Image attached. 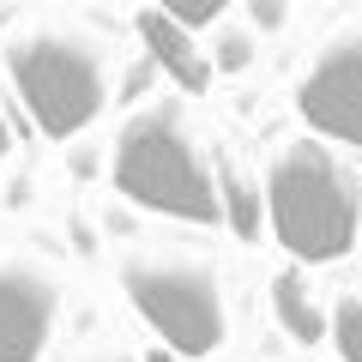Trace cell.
<instances>
[{"label":"cell","mask_w":362,"mask_h":362,"mask_svg":"<svg viewBox=\"0 0 362 362\" xmlns=\"http://www.w3.org/2000/svg\"><path fill=\"white\" fill-rule=\"evenodd\" d=\"M266 218H272V235L284 242V254L308 259V266H326V259H344L356 247L362 187L326 145L302 139L272 163Z\"/></svg>","instance_id":"1"},{"label":"cell","mask_w":362,"mask_h":362,"mask_svg":"<svg viewBox=\"0 0 362 362\" xmlns=\"http://www.w3.org/2000/svg\"><path fill=\"white\" fill-rule=\"evenodd\" d=\"M115 187L145 211H163L181 223H218L223 194L211 175L199 139L187 133L181 109H145L121 127L115 139Z\"/></svg>","instance_id":"2"},{"label":"cell","mask_w":362,"mask_h":362,"mask_svg":"<svg viewBox=\"0 0 362 362\" xmlns=\"http://www.w3.org/2000/svg\"><path fill=\"white\" fill-rule=\"evenodd\" d=\"M6 73H13L37 133L49 139H73L78 127L103 115L109 61L85 30H30L25 42L6 49Z\"/></svg>","instance_id":"3"},{"label":"cell","mask_w":362,"mask_h":362,"mask_svg":"<svg viewBox=\"0 0 362 362\" xmlns=\"http://www.w3.org/2000/svg\"><path fill=\"white\" fill-rule=\"evenodd\" d=\"M121 284H127L133 308L145 314L163 350L175 356H211L223 344V296H218V278L194 259H127L121 272Z\"/></svg>","instance_id":"4"},{"label":"cell","mask_w":362,"mask_h":362,"mask_svg":"<svg viewBox=\"0 0 362 362\" xmlns=\"http://www.w3.org/2000/svg\"><path fill=\"white\" fill-rule=\"evenodd\" d=\"M296 109L314 133L362 151V30L320 49V61L308 66V78L296 90Z\"/></svg>","instance_id":"5"},{"label":"cell","mask_w":362,"mask_h":362,"mask_svg":"<svg viewBox=\"0 0 362 362\" xmlns=\"http://www.w3.org/2000/svg\"><path fill=\"white\" fill-rule=\"evenodd\" d=\"M61 290L42 266L0 259V362H37L49 344Z\"/></svg>","instance_id":"6"},{"label":"cell","mask_w":362,"mask_h":362,"mask_svg":"<svg viewBox=\"0 0 362 362\" xmlns=\"http://www.w3.org/2000/svg\"><path fill=\"white\" fill-rule=\"evenodd\" d=\"M139 42L151 49V61L163 66L181 90H194V97H199V90L211 85L206 49L194 42V30H181L175 18H169V6H145V13H139Z\"/></svg>","instance_id":"7"},{"label":"cell","mask_w":362,"mask_h":362,"mask_svg":"<svg viewBox=\"0 0 362 362\" xmlns=\"http://www.w3.org/2000/svg\"><path fill=\"white\" fill-rule=\"evenodd\" d=\"M272 314H278V326H284L296 344H320L326 338V314H320V302H314V290H308L302 272H278V278H272Z\"/></svg>","instance_id":"8"},{"label":"cell","mask_w":362,"mask_h":362,"mask_svg":"<svg viewBox=\"0 0 362 362\" xmlns=\"http://www.w3.org/2000/svg\"><path fill=\"white\" fill-rule=\"evenodd\" d=\"M218 194H223V218H230V230L235 235H259V194H254V181H247L242 169H223Z\"/></svg>","instance_id":"9"},{"label":"cell","mask_w":362,"mask_h":362,"mask_svg":"<svg viewBox=\"0 0 362 362\" xmlns=\"http://www.w3.org/2000/svg\"><path fill=\"white\" fill-rule=\"evenodd\" d=\"M332 338H338V356L362 362V296H344L332 314Z\"/></svg>","instance_id":"10"},{"label":"cell","mask_w":362,"mask_h":362,"mask_svg":"<svg viewBox=\"0 0 362 362\" xmlns=\"http://www.w3.org/2000/svg\"><path fill=\"white\" fill-rule=\"evenodd\" d=\"M169 18H175L181 30H199V25H218L223 6H218V0H194V6H169Z\"/></svg>","instance_id":"11"},{"label":"cell","mask_w":362,"mask_h":362,"mask_svg":"<svg viewBox=\"0 0 362 362\" xmlns=\"http://www.w3.org/2000/svg\"><path fill=\"white\" fill-rule=\"evenodd\" d=\"M247 61H254V42H247L242 30H235V37H223V42H218V66H230V73H242Z\"/></svg>","instance_id":"12"},{"label":"cell","mask_w":362,"mask_h":362,"mask_svg":"<svg viewBox=\"0 0 362 362\" xmlns=\"http://www.w3.org/2000/svg\"><path fill=\"white\" fill-rule=\"evenodd\" d=\"M254 25H284V6H272V0H259V6H254Z\"/></svg>","instance_id":"13"},{"label":"cell","mask_w":362,"mask_h":362,"mask_svg":"<svg viewBox=\"0 0 362 362\" xmlns=\"http://www.w3.org/2000/svg\"><path fill=\"white\" fill-rule=\"evenodd\" d=\"M6 151H13V127H6V115H0V163H6Z\"/></svg>","instance_id":"14"},{"label":"cell","mask_w":362,"mask_h":362,"mask_svg":"<svg viewBox=\"0 0 362 362\" xmlns=\"http://www.w3.org/2000/svg\"><path fill=\"white\" fill-rule=\"evenodd\" d=\"M145 362H175V350H151V356H145Z\"/></svg>","instance_id":"15"},{"label":"cell","mask_w":362,"mask_h":362,"mask_svg":"<svg viewBox=\"0 0 362 362\" xmlns=\"http://www.w3.org/2000/svg\"><path fill=\"white\" fill-rule=\"evenodd\" d=\"M97 362H133V356H97Z\"/></svg>","instance_id":"16"}]
</instances>
